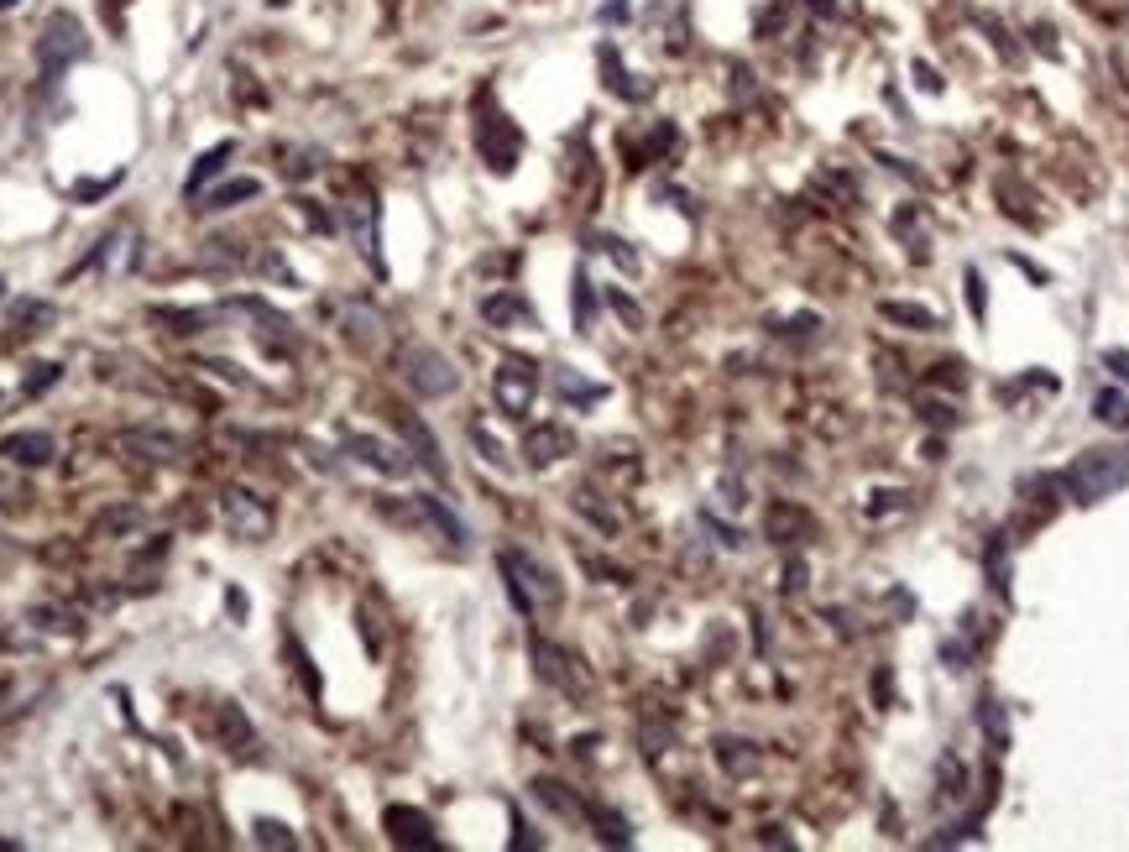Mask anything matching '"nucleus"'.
Returning a JSON list of instances; mask_svg holds the SVG:
<instances>
[{"mask_svg": "<svg viewBox=\"0 0 1129 852\" xmlns=\"http://www.w3.org/2000/svg\"><path fill=\"white\" fill-rule=\"evenodd\" d=\"M1124 481H1129V450H1082L1072 466L1062 471L1067 497L1082 502V508H1093V502L1114 497Z\"/></svg>", "mask_w": 1129, "mask_h": 852, "instance_id": "1", "label": "nucleus"}, {"mask_svg": "<svg viewBox=\"0 0 1129 852\" xmlns=\"http://www.w3.org/2000/svg\"><path fill=\"white\" fill-rule=\"evenodd\" d=\"M37 74L42 79H63V68H74L84 53H89V37H84V21L74 16V11H53L48 21H42V32H37Z\"/></svg>", "mask_w": 1129, "mask_h": 852, "instance_id": "2", "label": "nucleus"}, {"mask_svg": "<svg viewBox=\"0 0 1129 852\" xmlns=\"http://www.w3.org/2000/svg\"><path fill=\"white\" fill-rule=\"evenodd\" d=\"M497 565H502V581H508V596H513L518 612H534L539 602H549V607L560 602L555 570H544L534 555H523V549H502Z\"/></svg>", "mask_w": 1129, "mask_h": 852, "instance_id": "3", "label": "nucleus"}, {"mask_svg": "<svg viewBox=\"0 0 1129 852\" xmlns=\"http://www.w3.org/2000/svg\"><path fill=\"white\" fill-rule=\"evenodd\" d=\"M398 372H403V382L419 398H450L455 387H460L455 361L445 351H434V345H403V351H398Z\"/></svg>", "mask_w": 1129, "mask_h": 852, "instance_id": "4", "label": "nucleus"}, {"mask_svg": "<svg viewBox=\"0 0 1129 852\" xmlns=\"http://www.w3.org/2000/svg\"><path fill=\"white\" fill-rule=\"evenodd\" d=\"M534 393H539V366L528 356H508L492 372V398H497V408L508 413V419H528Z\"/></svg>", "mask_w": 1129, "mask_h": 852, "instance_id": "5", "label": "nucleus"}, {"mask_svg": "<svg viewBox=\"0 0 1129 852\" xmlns=\"http://www.w3.org/2000/svg\"><path fill=\"white\" fill-rule=\"evenodd\" d=\"M220 513L230 523V534H241V539H267L272 534V508L257 492H246V487H230L220 497Z\"/></svg>", "mask_w": 1129, "mask_h": 852, "instance_id": "6", "label": "nucleus"}, {"mask_svg": "<svg viewBox=\"0 0 1129 852\" xmlns=\"http://www.w3.org/2000/svg\"><path fill=\"white\" fill-rule=\"evenodd\" d=\"M398 419V434H403V445H408V455H413V466H424L434 481H450V466H445V455H440V440L429 434V424L419 419V413H393Z\"/></svg>", "mask_w": 1129, "mask_h": 852, "instance_id": "7", "label": "nucleus"}, {"mask_svg": "<svg viewBox=\"0 0 1129 852\" xmlns=\"http://www.w3.org/2000/svg\"><path fill=\"white\" fill-rule=\"evenodd\" d=\"M476 147H481V157H487V168H492V173H513L523 136H518L508 121H502V115H487V121L476 126Z\"/></svg>", "mask_w": 1129, "mask_h": 852, "instance_id": "8", "label": "nucleus"}, {"mask_svg": "<svg viewBox=\"0 0 1129 852\" xmlns=\"http://www.w3.org/2000/svg\"><path fill=\"white\" fill-rule=\"evenodd\" d=\"M534 670H539V680H549L555 690H565V696H586V675L575 670V659L560 649V643L534 638Z\"/></svg>", "mask_w": 1129, "mask_h": 852, "instance_id": "9", "label": "nucleus"}, {"mask_svg": "<svg viewBox=\"0 0 1129 852\" xmlns=\"http://www.w3.org/2000/svg\"><path fill=\"white\" fill-rule=\"evenodd\" d=\"M345 450H351L361 466H372V471H382V476H408L413 471V455H403L398 445H387L382 434H345Z\"/></svg>", "mask_w": 1129, "mask_h": 852, "instance_id": "10", "label": "nucleus"}, {"mask_svg": "<svg viewBox=\"0 0 1129 852\" xmlns=\"http://www.w3.org/2000/svg\"><path fill=\"white\" fill-rule=\"evenodd\" d=\"M382 826H387V837H393L398 847H440V837H434V821L424 811H413V805H387Z\"/></svg>", "mask_w": 1129, "mask_h": 852, "instance_id": "11", "label": "nucleus"}, {"mask_svg": "<svg viewBox=\"0 0 1129 852\" xmlns=\"http://www.w3.org/2000/svg\"><path fill=\"white\" fill-rule=\"evenodd\" d=\"M523 455H528V466H555V460L575 455V434L565 424H534L523 440Z\"/></svg>", "mask_w": 1129, "mask_h": 852, "instance_id": "12", "label": "nucleus"}, {"mask_svg": "<svg viewBox=\"0 0 1129 852\" xmlns=\"http://www.w3.org/2000/svg\"><path fill=\"white\" fill-rule=\"evenodd\" d=\"M0 455L16 460V466H48V460L58 455V440L48 429H21V434H6V440H0Z\"/></svg>", "mask_w": 1129, "mask_h": 852, "instance_id": "13", "label": "nucleus"}, {"mask_svg": "<svg viewBox=\"0 0 1129 852\" xmlns=\"http://www.w3.org/2000/svg\"><path fill=\"white\" fill-rule=\"evenodd\" d=\"M230 157H236V142H215L210 152H199V157H194V168H189V178H183V199H199V189H204V183H215V178L225 173Z\"/></svg>", "mask_w": 1129, "mask_h": 852, "instance_id": "14", "label": "nucleus"}, {"mask_svg": "<svg viewBox=\"0 0 1129 852\" xmlns=\"http://www.w3.org/2000/svg\"><path fill=\"white\" fill-rule=\"evenodd\" d=\"M481 319L487 325H534V304H528L523 293H492V298H481Z\"/></svg>", "mask_w": 1129, "mask_h": 852, "instance_id": "15", "label": "nucleus"}, {"mask_svg": "<svg viewBox=\"0 0 1129 852\" xmlns=\"http://www.w3.org/2000/svg\"><path fill=\"white\" fill-rule=\"evenodd\" d=\"M225 309H236V314H251L262 325V335H272V340H283V345H293V319L288 314H278L267 304V298H230Z\"/></svg>", "mask_w": 1129, "mask_h": 852, "instance_id": "16", "label": "nucleus"}, {"mask_svg": "<svg viewBox=\"0 0 1129 852\" xmlns=\"http://www.w3.org/2000/svg\"><path fill=\"white\" fill-rule=\"evenodd\" d=\"M528 790H534V800L544 805V811H555L560 821H586V805L575 800V795L560 785V779H534Z\"/></svg>", "mask_w": 1129, "mask_h": 852, "instance_id": "17", "label": "nucleus"}, {"mask_svg": "<svg viewBox=\"0 0 1129 852\" xmlns=\"http://www.w3.org/2000/svg\"><path fill=\"white\" fill-rule=\"evenodd\" d=\"M121 440H126L131 450L152 455V460H178V455H183V440H178V434H168V429H126Z\"/></svg>", "mask_w": 1129, "mask_h": 852, "instance_id": "18", "label": "nucleus"}, {"mask_svg": "<svg viewBox=\"0 0 1129 852\" xmlns=\"http://www.w3.org/2000/svg\"><path fill=\"white\" fill-rule=\"evenodd\" d=\"M53 314L58 309L48 304V298H16V304H11V330L16 335H42V330L53 325Z\"/></svg>", "mask_w": 1129, "mask_h": 852, "instance_id": "19", "label": "nucleus"}, {"mask_svg": "<svg viewBox=\"0 0 1129 852\" xmlns=\"http://www.w3.org/2000/svg\"><path fill=\"white\" fill-rule=\"evenodd\" d=\"M152 319H157V325H173V335H204V330L215 325L210 309H173V304H157Z\"/></svg>", "mask_w": 1129, "mask_h": 852, "instance_id": "20", "label": "nucleus"}, {"mask_svg": "<svg viewBox=\"0 0 1129 852\" xmlns=\"http://www.w3.org/2000/svg\"><path fill=\"white\" fill-rule=\"evenodd\" d=\"M879 314L889 319V325H910V330H941V314H936V309H926V304H900V298H884V304H879Z\"/></svg>", "mask_w": 1129, "mask_h": 852, "instance_id": "21", "label": "nucleus"}, {"mask_svg": "<svg viewBox=\"0 0 1129 852\" xmlns=\"http://www.w3.org/2000/svg\"><path fill=\"white\" fill-rule=\"evenodd\" d=\"M413 502H419V513H424V518H429L434 528H440V534H445V539H450L455 549H460V544H466V523H460V518H455L450 508H445V502H440V497H434V492H419V497H413Z\"/></svg>", "mask_w": 1129, "mask_h": 852, "instance_id": "22", "label": "nucleus"}, {"mask_svg": "<svg viewBox=\"0 0 1129 852\" xmlns=\"http://www.w3.org/2000/svg\"><path fill=\"white\" fill-rule=\"evenodd\" d=\"M257 194H262V183H257V178H230V183H220L215 194H204V204H199V210L220 215V210H236L241 199H257Z\"/></svg>", "mask_w": 1129, "mask_h": 852, "instance_id": "23", "label": "nucleus"}, {"mask_svg": "<svg viewBox=\"0 0 1129 852\" xmlns=\"http://www.w3.org/2000/svg\"><path fill=\"white\" fill-rule=\"evenodd\" d=\"M586 821L596 826V837H602L607 847H628V842H633L628 821H622V816L612 811V805H602V800H596V805H586Z\"/></svg>", "mask_w": 1129, "mask_h": 852, "instance_id": "24", "label": "nucleus"}, {"mask_svg": "<svg viewBox=\"0 0 1129 852\" xmlns=\"http://www.w3.org/2000/svg\"><path fill=\"white\" fill-rule=\"evenodd\" d=\"M1093 419L1109 424V429H1129V398L1114 393V387H1103V393L1093 398Z\"/></svg>", "mask_w": 1129, "mask_h": 852, "instance_id": "25", "label": "nucleus"}, {"mask_svg": "<svg viewBox=\"0 0 1129 852\" xmlns=\"http://www.w3.org/2000/svg\"><path fill=\"white\" fill-rule=\"evenodd\" d=\"M717 758H722L727 774H748V769H758V748H753V743H737V738H717Z\"/></svg>", "mask_w": 1129, "mask_h": 852, "instance_id": "26", "label": "nucleus"}, {"mask_svg": "<svg viewBox=\"0 0 1129 852\" xmlns=\"http://www.w3.org/2000/svg\"><path fill=\"white\" fill-rule=\"evenodd\" d=\"M215 722H220V738L241 753V743H251V722L241 717V706H215Z\"/></svg>", "mask_w": 1129, "mask_h": 852, "instance_id": "27", "label": "nucleus"}, {"mask_svg": "<svg viewBox=\"0 0 1129 852\" xmlns=\"http://www.w3.org/2000/svg\"><path fill=\"white\" fill-rule=\"evenodd\" d=\"M555 387H560V398H570V403H596V398H602V387H596V382H581V377L570 372V366H560V372H555Z\"/></svg>", "mask_w": 1129, "mask_h": 852, "instance_id": "28", "label": "nucleus"}, {"mask_svg": "<svg viewBox=\"0 0 1129 852\" xmlns=\"http://www.w3.org/2000/svg\"><path fill=\"white\" fill-rule=\"evenodd\" d=\"M345 330H351V340H356V345H366V351H372V345H377V330H382V319H377V314H366V309H345Z\"/></svg>", "mask_w": 1129, "mask_h": 852, "instance_id": "29", "label": "nucleus"}, {"mask_svg": "<svg viewBox=\"0 0 1129 852\" xmlns=\"http://www.w3.org/2000/svg\"><path fill=\"white\" fill-rule=\"evenodd\" d=\"M936 779H941V800H957V795L967 790V774H962V764H957V753H941Z\"/></svg>", "mask_w": 1129, "mask_h": 852, "instance_id": "30", "label": "nucleus"}, {"mask_svg": "<svg viewBox=\"0 0 1129 852\" xmlns=\"http://www.w3.org/2000/svg\"><path fill=\"white\" fill-rule=\"evenodd\" d=\"M251 842L257 847H298V837L288 832L283 821H272V816H262L257 826H251Z\"/></svg>", "mask_w": 1129, "mask_h": 852, "instance_id": "31", "label": "nucleus"}, {"mask_svg": "<svg viewBox=\"0 0 1129 852\" xmlns=\"http://www.w3.org/2000/svg\"><path fill=\"white\" fill-rule=\"evenodd\" d=\"M58 377H63V366H58V361H37L32 372H27V382H21V393H27V398H42Z\"/></svg>", "mask_w": 1129, "mask_h": 852, "instance_id": "32", "label": "nucleus"}, {"mask_svg": "<svg viewBox=\"0 0 1129 852\" xmlns=\"http://www.w3.org/2000/svg\"><path fill=\"white\" fill-rule=\"evenodd\" d=\"M602 68H607V89H612V95H622V100H638V95H643L638 84H628V74H622V63L612 58V48H602Z\"/></svg>", "mask_w": 1129, "mask_h": 852, "instance_id": "33", "label": "nucleus"}, {"mask_svg": "<svg viewBox=\"0 0 1129 852\" xmlns=\"http://www.w3.org/2000/svg\"><path fill=\"white\" fill-rule=\"evenodd\" d=\"M575 508H581L596 528H602V534H617V513H607L602 502H596V492H575Z\"/></svg>", "mask_w": 1129, "mask_h": 852, "instance_id": "34", "label": "nucleus"}, {"mask_svg": "<svg viewBox=\"0 0 1129 852\" xmlns=\"http://www.w3.org/2000/svg\"><path fill=\"white\" fill-rule=\"evenodd\" d=\"M575 330H591V314H596V298H591V283H586V272H575Z\"/></svg>", "mask_w": 1129, "mask_h": 852, "instance_id": "35", "label": "nucleus"}, {"mask_svg": "<svg viewBox=\"0 0 1129 852\" xmlns=\"http://www.w3.org/2000/svg\"><path fill=\"white\" fill-rule=\"evenodd\" d=\"M596 251H607V257H612L622 272H638V251L622 241V236H596Z\"/></svg>", "mask_w": 1129, "mask_h": 852, "instance_id": "36", "label": "nucleus"}, {"mask_svg": "<svg viewBox=\"0 0 1129 852\" xmlns=\"http://www.w3.org/2000/svg\"><path fill=\"white\" fill-rule=\"evenodd\" d=\"M983 732H988V743L994 748H1009V727H1004V711H999V701H983Z\"/></svg>", "mask_w": 1129, "mask_h": 852, "instance_id": "37", "label": "nucleus"}, {"mask_svg": "<svg viewBox=\"0 0 1129 852\" xmlns=\"http://www.w3.org/2000/svg\"><path fill=\"white\" fill-rule=\"evenodd\" d=\"M121 178H126V173H110V178H95V183H79V189H74V199H79V204H95V199H100V194H110V189H115V183H121Z\"/></svg>", "mask_w": 1129, "mask_h": 852, "instance_id": "38", "label": "nucleus"}, {"mask_svg": "<svg viewBox=\"0 0 1129 852\" xmlns=\"http://www.w3.org/2000/svg\"><path fill=\"white\" fill-rule=\"evenodd\" d=\"M471 440L481 445V455H487L492 466H508V455H502V445H497L492 434H487V424H471Z\"/></svg>", "mask_w": 1129, "mask_h": 852, "instance_id": "39", "label": "nucleus"}, {"mask_svg": "<svg viewBox=\"0 0 1129 852\" xmlns=\"http://www.w3.org/2000/svg\"><path fill=\"white\" fill-rule=\"evenodd\" d=\"M262 272H267L272 283H288V288L298 283V278H293V267H288V262L278 257V251H267V257H262Z\"/></svg>", "mask_w": 1129, "mask_h": 852, "instance_id": "40", "label": "nucleus"}, {"mask_svg": "<svg viewBox=\"0 0 1129 852\" xmlns=\"http://www.w3.org/2000/svg\"><path fill=\"white\" fill-rule=\"evenodd\" d=\"M607 298H612V309H617V314H622V319H628V325H633V330H638V325H643V314H638V304H633V298H622V293H617V288H612V293H607Z\"/></svg>", "mask_w": 1129, "mask_h": 852, "instance_id": "41", "label": "nucleus"}, {"mask_svg": "<svg viewBox=\"0 0 1129 852\" xmlns=\"http://www.w3.org/2000/svg\"><path fill=\"white\" fill-rule=\"evenodd\" d=\"M1103 366H1109L1119 382H1129V351H1119V345H1114V351H1103Z\"/></svg>", "mask_w": 1129, "mask_h": 852, "instance_id": "42", "label": "nucleus"}, {"mask_svg": "<svg viewBox=\"0 0 1129 852\" xmlns=\"http://www.w3.org/2000/svg\"><path fill=\"white\" fill-rule=\"evenodd\" d=\"M962 283H967V298H973V309L983 314V278H978L973 267H967V272H962Z\"/></svg>", "mask_w": 1129, "mask_h": 852, "instance_id": "43", "label": "nucleus"}, {"mask_svg": "<svg viewBox=\"0 0 1129 852\" xmlns=\"http://www.w3.org/2000/svg\"><path fill=\"white\" fill-rule=\"evenodd\" d=\"M314 168H319V163H314V152H298L293 163H288V178H309Z\"/></svg>", "mask_w": 1129, "mask_h": 852, "instance_id": "44", "label": "nucleus"}, {"mask_svg": "<svg viewBox=\"0 0 1129 852\" xmlns=\"http://www.w3.org/2000/svg\"><path fill=\"white\" fill-rule=\"evenodd\" d=\"M136 518H142L136 508H121V513H105V518H100V528H131Z\"/></svg>", "mask_w": 1129, "mask_h": 852, "instance_id": "45", "label": "nucleus"}, {"mask_svg": "<svg viewBox=\"0 0 1129 852\" xmlns=\"http://www.w3.org/2000/svg\"><path fill=\"white\" fill-rule=\"evenodd\" d=\"M915 79H920V89H931V95L941 89V74H936V68H926V63H915Z\"/></svg>", "mask_w": 1129, "mask_h": 852, "instance_id": "46", "label": "nucleus"}, {"mask_svg": "<svg viewBox=\"0 0 1129 852\" xmlns=\"http://www.w3.org/2000/svg\"><path fill=\"white\" fill-rule=\"evenodd\" d=\"M0 304H6V278H0Z\"/></svg>", "mask_w": 1129, "mask_h": 852, "instance_id": "47", "label": "nucleus"}, {"mask_svg": "<svg viewBox=\"0 0 1129 852\" xmlns=\"http://www.w3.org/2000/svg\"><path fill=\"white\" fill-rule=\"evenodd\" d=\"M11 6H16V0H0V11H11Z\"/></svg>", "mask_w": 1129, "mask_h": 852, "instance_id": "48", "label": "nucleus"}]
</instances>
